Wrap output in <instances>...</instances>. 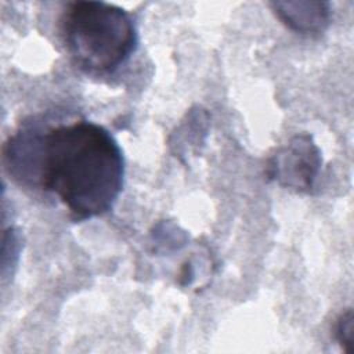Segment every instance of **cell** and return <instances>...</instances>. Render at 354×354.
I'll return each mask as SVG.
<instances>
[{"label":"cell","mask_w":354,"mask_h":354,"mask_svg":"<svg viewBox=\"0 0 354 354\" xmlns=\"http://www.w3.org/2000/svg\"><path fill=\"white\" fill-rule=\"evenodd\" d=\"M321 151L308 134L295 136L268 162L267 174L281 187L308 192L319 174Z\"/></svg>","instance_id":"3957f363"},{"label":"cell","mask_w":354,"mask_h":354,"mask_svg":"<svg viewBox=\"0 0 354 354\" xmlns=\"http://www.w3.org/2000/svg\"><path fill=\"white\" fill-rule=\"evenodd\" d=\"M335 335L346 353H354V315L351 308H347L337 317Z\"/></svg>","instance_id":"5b68a950"},{"label":"cell","mask_w":354,"mask_h":354,"mask_svg":"<svg viewBox=\"0 0 354 354\" xmlns=\"http://www.w3.org/2000/svg\"><path fill=\"white\" fill-rule=\"evenodd\" d=\"M270 6L286 28L300 35H319L330 25L332 8L328 1H272Z\"/></svg>","instance_id":"277c9868"},{"label":"cell","mask_w":354,"mask_h":354,"mask_svg":"<svg viewBox=\"0 0 354 354\" xmlns=\"http://www.w3.org/2000/svg\"><path fill=\"white\" fill-rule=\"evenodd\" d=\"M3 165L22 187L53 194L75 221L108 213L124 178L123 152L113 136L86 119L32 116L3 145Z\"/></svg>","instance_id":"6da1fadb"},{"label":"cell","mask_w":354,"mask_h":354,"mask_svg":"<svg viewBox=\"0 0 354 354\" xmlns=\"http://www.w3.org/2000/svg\"><path fill=\"white\" fill-rule=\"evenodd\" d=\"M71 59L88 75H111L123 66L138 46L133 15L105 1H72L58 22Z\"/></svg>","instance_id":"7a4b0ae2"}]
</instances>
